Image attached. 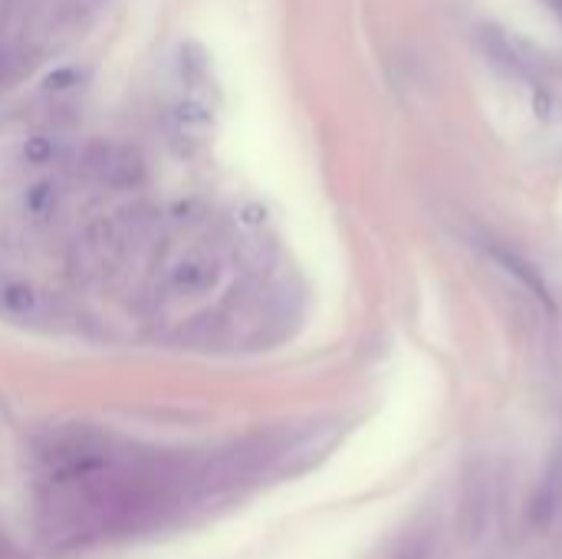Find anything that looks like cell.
<instances>
[{
	"instance_id": "obj_1",
	"label": "cell",
	"mask_w": 562,
	"mask_h": 559,
	"mask_svg": "<svg viewBox=\"0 0 562 559\" xmlns=\"http://www.w3.org/2000/svg\"><path fill=\"white\" fill-rule=\"evenodd\" d=\"M217 280H221V260L207 250H191V254L178 257L168 273V287L181 297L207 293L217 287Z\"/></svg>"
},
{
	"instance_id": "obj_2",
	"label": "cell",
	"mask_w": 562,
	"mask_h": 559,
	"mask_svg": "<svg viewBox=\"0 0 562 559\" xmlns=\"http://www.w3.org/2000/svg\"><path fill=\"white\" fill-rule=\"evenodd\" d=\"M86 168L99 181L115 185V188L135 185L142 178V158L128 148H119V145H92L86 152Z\"/></svg>"
},
{
	"instance_id": "obj_3",
	"label": "cell",
	"mask_w": 562,
	"mask_h": 559,
	"mask_svg": "<svg viewBox=\"0 0 562 559\" xmlns=\"http://www.w3.org/2000/svg\"><path fill=\"white\" fill-rule=\"evenodd\" d=\"M560 511H562V441H560V448L553 451V458H550V465H547V474H543V481H540V488H537V494H533L530 517H533V524L547 527V524H553V521L560 517Z\"/></svg>"
},
{
	"instance_id": "obj_4",
	"label": "cell",
	"mask_w": 562,
	"mask_h": 559,
	"mask_svg": "<svg viewBox=\"0 0 562 559\" xmlns=\"http://www.w3.org/2000/svg\"><path fill=\"white\" fill-rule=\"evenodd\" d=\"M0 310L7 316H16V320L36 316V310H40L36 287L26 280H0Z\"/></svg>"
},
{
	"instance_id": "obj_5",
	"label": "cell",
	"mask_w": 562,
	"mask_h": 559,
	"mask_svg": "<svg viewBox=\"0 0 562 559\" xmlns=\"http://www.w3.org/2000/svg\"><path fill=\"white\" fill-rule=\"evenodd\" d=\"M171 119H175V128H178V132H188V135H198V132H204V128L211 125V112H207L198 99L178 102L175 112H171Z\"/></svg>"
},
{
	"instance_id": "obj_6",
	"label": "cell",
	"mask_w": 562,
	"mask_h": 559,
	"mask_svg": "<svg viewBox=\"0 0 562 559\" xmlns=\"http://www.w3.org/2000/svg\"><path fill=\"white\" fill-rule=\"evenodd\" d=\"M494 257H497V264H504V270H507V273H517V280H520L524 287H530V290H533V297H540V300H547V303H550L547 287H543V280L537 277V270H533L530 264H524L517 254H507V250H494Z\"/></svg>"
},
{
	"instance_id": "obj_7",
	"label": "cell",
	"mask_w": 562,
	"mask_h": 559,
	"mask_svg": "<svg viewBox=\"0 0 562 559\" xmlns=\"http://www.w3.org/2000/svg\"><path fill=\"white\" fill-rule=\"evenodd\" d=\"M26 211L33 217H49L56 211V185L49 181H40L26 191Z\"/></svg>"
},
{
	"instance_id": "obj_8",
	"label": "cell",
	"mask_w": 562,
	"mask_h": 559,
	"mask_svg": "<svg viewBox=\"0 0 562 559\" xmlns=\"http://www.w3.org/2000/svg\"><path fill=\"white\" fill-rule=\"evenodd\" d=\"M23 158H26L30 165H46V161L56 158V142L46 138V135H33V138H26V145H23Z\"/></svg>"
},
{
	"instance_id": "obj_9",
	"label": "cell",
	"mask_w": 562,
	"mask_h": 559,
	"mask_svg": "<svg viewBox=\"0 0 562 559\" xmlns=\"http://www.w3.org/2000/svg\"><path fill=\"white\" fill-rule=\"evenodd\" d=\"M431 557V544L428 540H415V544H408L402 554H395V559H428Z\"/></svg>"
},
{
	"instance_id": "obj_10",
	"label": "cell",
	"mask_w": 562,
	"mask_h": 559,
	"mask_svg": "<svg viewBox=\"0 0 562 559\" xmlns=\"http://www.w3.org/2000/svg\"><path fill=\"white\" fill-rule=\"evenodd\" d=\"M0 559H10V547H7V540L0 537Z\"/></svg>"
}]
</instances>
